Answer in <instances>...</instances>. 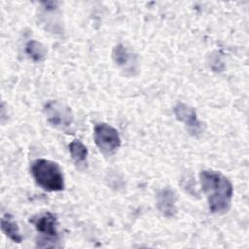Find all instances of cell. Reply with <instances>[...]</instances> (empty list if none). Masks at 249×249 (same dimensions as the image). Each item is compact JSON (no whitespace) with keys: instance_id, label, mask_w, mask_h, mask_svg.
Here are the masks:
<instances>
[{"instance_id":"1","label":"cell","mask_w":249,"mask_h":249,"mask_svg":"<svg viewBox=\"0 0 249 249\" xmlns=\"http://www.w3.org/2000/svg\"><path fill=\"white\" fill-rule=\"evenodd\" d=\"M201 189L206 196L208 207L212 213H225L231 206L233 196L231 182L221 172L202 170L199 173Z\"/></svg>"},{"instance_id":"2","label":"cell","mask_w":249,"mask_h":249,"mask_svg":"<svg viewBox=\"0 0 249 249\" xmlns=\"http://www.w3.org/2000/svg\"><path fill=\"white\" fill-rule=\"evenodd\" d=\"M35 182L45 191L59 192L64 189V177L59 165L47 159H37L30 165Z\"/></svg>"},{"instance_id":"3","label":"cell","mask_w":249,"mask_h":249,"mask_svg":"<svg viewBox=\"0 0 249 249\" xmlns=\"http://www.w3.org/2000/svg\"><path fill=\"white\" fill-rule=\"evenodd\" d=\"M30 223L33 224L35 229L39 233H41V238L37 241L38 245L44 242L42 247H55V242L58 239V230H57V219L51 212H43L36 215L30 219Z\"/></svg>"},{"instance_id":"4","label":"cell","mask_w":249,"mask_h":249,"mask_svg":"<svg viewBox=\"0 0 249 249\" xmlns=\"http://www.w3.org/2000/svg\"><path fill=\"white\" fill-rule=\"evenodd\" d=\"M44 114L53 126L62 130L67 129L74 121L71 108L58 100H49L44 106Z\"/></svg>"},{"instance_id":"5","label":"cell","mask_w":249,"mask_h":249,"mask_svg":"<svg viewBox=\"0 0 249 249\" xmlns=\"http://www.w3.org/2000/svg\"><path fill=\"white\" fill-rule=\"evenodd\" d=\"M93 134L97 148L106 156L114 154L121 145V138L117 129L106 123L96 124Z\"/></svg>"},{"instance_id":"6","label":"cell","mask_w":249,"mask_h":249,"mask_svg":"<svg viewBox=\"0 0 249 249\" xmlns=\"http://www.w3.org/2000/svg\"><path fill=\"white\" fill-rule=\"evenodd\" d=\"M173 111L176 119L184 123L191 134L197 136L202 133L203 124L199 121L196 110L192 106L184 102H177Z\"/></svg>"},{"instance_id":"7","label":"cell","mask_w":249,"mask_h":249,"mask_svg":"<svg viewBox=\"0 0 249 249\" xmlns=\"http://www.w3.org/2000/svg\"><path fill=\"white\" fill-rule=\"evenodd\" d=\"M157 206L160 212L167 217H173L176 213L175 206V195L169 188L162 189L157 196Z\"/></svg>"},{"instance_id":"8","label":"cell","mask_w":249,"mask_h":249,"mask_svg":"<svg viewBox=\"0 0 249 249\" xmlns=\"http://www.w3.org/2000/svg\"><path fill=\"white\" fill-rule=\"evenodd\" d=\"M1 229L4 234L16 243L22 241V235L19 231V228L15 221L14 217L9 213H4L1 218Z\"/></svg>"},{"instance_id":"9","label":"cell","mask_w":249,"mask_h":249,"mask_svg":"<svg viewBox=\"0 0 249 249\" xmlns=\"http://www.w3.org/2000/svg\"><path fill=\"white\" fill-rule=\"evenodd\" d=\"M25 53L33 61L40 62L45 59L47 49L42 43L36 40H31L28 41L25 45Z\"/></svg>"},{"instance_id":"10","label":"cell","mask_w":249,"mask_h":249,"mask_svg":"<svg viewBox=\"0 0 249 249\" xmlns=\"http://www.w3.org/2000/svg\"><path fill=\"white\" fill-rule=\"evenodd\" d=\"M113 57L115 62L122 67H126L130 64V61L133 60L132 53L123 44H119L114 48Z\"/></svg>"},{"instance_id":"11","label":"cell","mask_w":249,"mask_h":249,"mask_svg":"<svg viewBox=\"0 0 249 249\" xmlns=\"http://www.w3.org/2000/svg\"><path fill=\"white\" fill-rule=\"evenodd\" d=\"M68 150L71 157L77 163L84 162L87 160L88 149L80 140L74 139L73 141H71L68 145Z\"/></svg>"}]
</instances>
